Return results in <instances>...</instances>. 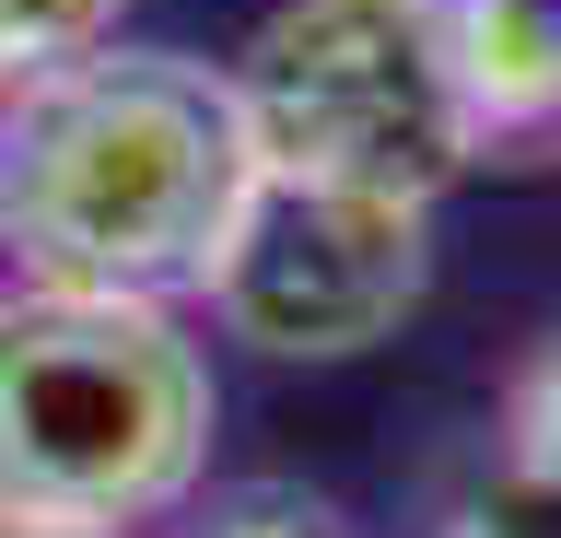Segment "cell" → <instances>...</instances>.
Segmentation results:
<instances>
[{"label":"cell","instance_id":"obj_1","mask_svg":"<svg viewBox=\"0 0 561 538\" xmlns=\"http://www.w3.org/2000/svg\"><path fill=\"white\" fill-rule=\"evenodd\" d=\"M234 82L175 47H105L82 71L0 106V257L12 282H82V293H187L245 211Z\"/></svg>","mask_w":561,"mask_h":538},{"label":"cell","instance_id":"obj_2","mask_svg":"<svg viewBox=\"0 0 561 538\" xmlns=\"http://www.w3.org/2000/svg\"><path fill=\"white\" fill-rule=\"evenodd\" d=\"M210 468V352L164 293L0 282V515L129 538Z\"/></svg>","mask_w":561,"mask_h":538},{"label":"cell","instance_id":"obj_3","mask_svg":"<svg viewBox=\"0 0 561 538\" xmlns=\"http://www.w3.org/2000/svg\"><path fill=\"white\" fill-rule=\"evenodd\" d=\"M257 176L375 187V199H445L480 164V117L456 82L445 0H280L222 59Z\"/></svg>","mask_w":561,"mask_h":538},{"label":"cell","instance_id":"obj_4","mask_svg":"<svg viewBox=\"0 0 561 538\" xmlns=\"http://www.w3.org/2000/svg\"><path fill=\"white\" fill-rule=\"evenodd\" d=\"M187 293L210 305L222 340H245L270 363H351L421 317V293H433V211L421 199H375V187L257 176Z\"/></svg>","mask_w":561,"mask_h":538},{"label":"cell","instance_id":"obj_5","mask_svg":"<svg viewBox=\"0 0 561 538\" xmlns=\"http://www.w3.org/2000/svg\"><path fill=\"white\" fill-rule=\"evenodd\" d=\"M456 82L480 141H550L561 129V0H445Z\"/></svg>","mask_w":561,"mask_h":538},{"label":"cell","instance_id":"obj_6","mask_svg":"<svg viewBox=\"0 0 561 538\" xmlns=\"http://www.w3.org/2000/svg\"><path fill=\"white\" fill-rule=\"evenodd\" d=\"M129 24V0H0V106H24L35 82L105 59Z\"/></svg>","mask_w":561,"mask_h":538},{"label":"cell","instance_id":"obj_7","mask_svg":"<svg viewBox=\"0 0 561 538\" xmlns=\"http://www.w3.org/2000/svg\"><path fill=\"white\" fill-rule=\"evenodd\" d=\"M503 468H526V480L561 492V340L515 375V445H503Z\"/></svg>","mask_w":561,"mask_h":538},{"label":"cell","instance_id":"obj_8","mask_svg":"<svg viewBox=\"0 0 561 538\" xmlns=\"http://www.w3.org/2000/svg\"><path fill=\"white\" fill-rule=\"evenodd\" d=\"M210 538H351V527H340V515H316V503H293V492H245Z\"/></svg>","mask_w":561,"mask_h":538},{"label":"cell","instance_id":"obj_9","mask_svg":"<svg viewBox=\"0 0 561 538\" xmlns=\"http://www.w3.org/2000/svg\"><path fill=\"white\" fill-rule=\"evenodd\" d=\"M0 538H82V527H24V515H0Z\"/></svg>","mask_w":561,"mask_h":538}]
</instances>
